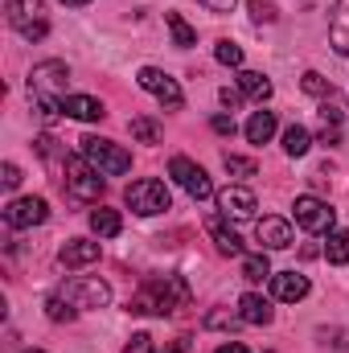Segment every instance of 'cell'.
Instances as JSON below:
<instances>
[{"instance_id":"1","label":"cell","mask_w":349,"mask_h":353,"mask_svg":"<svg viewBox=\"0 0 349 353\" xmlns=\"http://www.w3.org/2000/svg\"><path fill=\"white\" fill-rule=\"evenodd\" d=\"M193 292L181 275H161V279H148L132 300H128V312H140V316H173L181 308H189Z\"/></svg>"},{"instance_id":"2","label":"cell","mask_w":349,"mask_h":353,"mask_svg":"<svg viewBox=\"0 0 349 353\" xmlns=\"http://www.w3.org/2000/svg\"><path fill=\"white\" fill-rule=\"evenodd\" d=\"M66 83H70L66 62H41V66H33V74H29V94H33V103L41 107V115H46V119L62 115Z\"/></svg>"},{"instance_id":"3","label":"cell","mask_w":349,"mask_h":353,"mask_svg":"<svg viewBox=\"0 0 349 353\" xmlns=\"http://www.w3.org/2000/svg\"><path fill=\"white\" fill-rule=\"evenodd\" d=\"M79 144H83V157H87V161L103 176H119V173H128V169H132V152H128L123 144H115V140H103V136H83Z\"/></svg>"},{"instance_id":"4","label":"cell","mask_w":349,"mask_h":353,"mask_svg":"<svg viewBox=\"0 0 349 353\" xmlns=\"http://www.w3.org/2000/svg\"><path fill=\"white\" fill-rule=\"evenodd\" d=\"M123 197H128V205H132L140 218H157V214H165V210L173 205L169 185H165V181H157V176H140V181H132Z\"/></svg>"},{"instance_id":"5","label":"cell","mask_w":349,"mask_h":353,"mask_svg":"<svg viewBox=\"0 0 349 353\" xmlns=\"http://www.w3.org/2000/svg\"><path fill=\"white\" fill-rule=\"evenodd\" d=\"M58 296L70 300L74 308H103V304H111V283L99 275H74L58 288Z\"/></svg>"},{"instance_id":"6","label":"cell","mask_w":349,"mask_h":353,"mask_svg":"<svg viewBox=\"0 0 349 353\" xmlns=\"http://www.w3.org/2000/svg\"><path fill=\"white\" fill-rule=\"evenodd\" d=\"M4 17L12 29H21V37L37 41L46 37V0H4Z\"/></svg>"},{"instance_id":"7","label":"cell","mask_w":349,"mask_h":353,"mask_svg":"<svg viewBox=\"0 0 349 353\" xmlns=\"http://www.w3.org/2000/svg\"><path fill=\"white\" fill-rule=\"evenodd\" d=\"M66 193L79 201H94L103 193V173L90 165L87 157H70L66 161Z\"/></svg>"},{"instance_id":"8","label":"cell","mask_w":349,"mask_h":353,"mask_svg":"<svg viewBox=\"0 0 349 353\" xmlns=\"http://www.w3.org/2000/svg\"><path fill=\"white\" fill-rule=\"evenodd\" d=\"M169 176H173L193 201H210V197H214V181H210V173H206L201 165H193L189 157H173V161H169Z\"/></svg>"},{"instance_id":"9","label":"cell","mask_w":349,"mask_h":353,"mask_svg":"<svg viewBox=\"0 0 349 353\" xmlns=\"http://www.w3.org/2000/svg\"><path fill=\"white\" fill-rule=\"evenodd\" d=\"M296 226L300 230H308V234H325V230H333V205L329 201H321V197H296Z\"/></svg>"},{"instance_id":"10","label":"cell","mask_w":349,"mask_h":353,"mask_svg":"<svg viewBox=\"0 0 349 353\" xmlns=\"http://www.w3.org/2000/svg\"><path fill=\"white\" fill-rule=\"evenodd\" d=\"M46 218H50V205H46V197H17V201H8V205H4V222H8L12 230L41 226Z\"/></svg>"},{"instance_id":"11","label":"cell","mask_w":349,"mask_h":353,"mask_svg":"<svg viewBox=\"0 0 349 353\" xmlns=\"http://www.w3.org/2000/svg\"><path fill=\"white\" fill-rule=\"evenodd\" d=\"M136 83L148 90V94H157L169 111H177V107L185 103V94H181V87H177V79H169V74H165V70H157V66H144V70L136 74Z\"/></svg>"},{"instance_id":"12","label":"cell","mask_w":349,"mask_h":353,"mask_svg":"<svg viewBox=\"0 0 349 353\" xmlns=\"http://www.w3.org/2000/svg\"><path fill=\"white\" fill-rule=\"evenodd\" d=\"M255 193L247 189V185H226L222 193H218V210H222V218H235V222H247V218H255Z\"/></svg>"},{"instance_id":"13","label":"cell","mask_w":349,"mask_h":353,"mask_svg":"<svg viewBox=\"0 0 349 353\" xmlns=\"http://www.w3.org/2000/svg\"><path fill=\"white\" fill-rule=\"evenodd\" d=\"M255 239H259V251H288L292 226L283 218H263V222H255Z\"/></svg>"},{"instance_id":"14","label":"cell","mask_w":349,"mask_h":353,"mask_svg":"<svg viewBox=\"0 0 349 353\" xmlns=\"http://www.w3.org/2000/svg\"><path fill=\"white\" fill-rule=\"evenodd\" d=\"M271 296L283 300V304L304 300L308 296V275H300V271H275L271 275Z\"/></svg>"},{"instance_id":"15","label":"cell","mask_w":349,"mask_h":353,"mask_svg":"<svg viewBox=\"0 0 349 353\" xmlns=\"http://www.w3.org/2000/svg\"><path fill=\"white\" fill-rule=\"evenodd\" d=\"M329 46L349 58V0H333V21H329Z\"/></svg>"},{"instance_id":"16","label":"cell","mask_w":349,"mask_h":353,"mask_svg":"<svg viewBox=\"0 0 349 353\" xmlns=\"http://www.w3.org/2000/svg\"><path fill=\"white\" fill-rule=\"evenodd\" d=\"M62 115H70V119H83V123H94V119H103V115H107V107H103L99 99H90V94H66V103H62Z\"/></svg>"},{"instance_id":"17","label":"cell","mask_w":349,"mask_h":353,"mask_svg":"<svg viewBox=\"0 0 349 353\" xmlns=\"http://www.w3.org/2000/svg\"><path fill=\"white\" fill-rule=\"evenodd\" d=\"M99 259V243H90V239H70L62 251H58V263L62 267H87Z\"/></svg>"},{"instance_id":"18","label":"cell","mask_w":349,"mask_h":353,"mask_svg":"<svg viewBox=\"0 0 349 353\" xmlns=\"http://www.w3.org/2000/svg\"><path fill=\"white\" fill-rule=\"evenodd\" d=\"M206 234L214 239V247H218L222 255H243V239H239L222 218H210V222H206Z\"/></svg>"},{"instance_id":"19","label":"cell","mask_w":349,"mask_h":353,"mask_svg":"<svg viewBox=\"0 0 349 353\" xmlns=\"http://www.w3.org/2000/svg\"><path fill=\"white\" fill-rule=\"evenodd\" d=\"M239 316H243V325H271V304L263 300L259 292H247L239 300Z\"/></svg>"},{"instance_id":"20","label":"cell","mask_w":349,"mask_h":353,"mask_svg":"<svg viewBox=\"0 0 349 353\" xmlns=\"http://www.w3.org/2000/svg\"><path fill=\"white\" fill-rule=\"evenodd\" d=\"M90 230H94L99 239H115V234L123 230V218H119L115 210L99 205V210H90Z\"/></svg>"},{"instance_id":"21","label":"cell","mask_w":349,"mask_h":353,"mask_svg":"<svg viewBox=\"0 0 349 353\" xmlns=\"http://www.w3.org/2000/svg\"><path fill=\"white\" fill-rule=\"evenodd\" d=\"M239 90L247 94V99H255V103H263V99H271V79L267 74H259V70H243L239 74Z\"/></svg>"},{"instance_id":"22","label":"cell","mask_w":349,"mask_h":353,"mask_svg":"<svg viewBox=\"0 0 349 353\" xmlns=\"http://www.w3.org/2000/svg\"><path fill=\"white\" fill-rule=\"evenodd\" d=\"M271 136H275V111H255L247 119V140L251 144H267Z\"/></svg>"},{"instance_id":"23","label":"cell","mask_w":349,"mask_h":353,"mask_svg":"<svg viewBox=\"0 0 349 353\" xmlns=\"http://www.w3.org/2000/svg\"><path fill=\"white\" fill-rule=\"evenodd\" d=\"M165 25H169V33H173V46H181V50L197 46V29H193L181 12H165Z\"/></svg>"},{"instance_id":"24","label":"cell","mask_w":349,"mask_h":353,"mask_svg":"<svg viewBox=\"0 0 349 353\" xmlns=\"http://www.w3.org/2000/svg\"><path fill=\"white\" fill-rule=\"evenodd\" d=\"M308 148H312V136H308V128H300V123L283 128V152H288V157H304Z\"/></svg>"},{"instance_id":"25","label":"cell","mask_w":349,"mask_h":353,"mask_svg":"<svg viewBox=\"0 0 349 353\" xmlns=\"http://www.w3.org/2000/svg\"><path fill=\"white\" fill-rule=\"evenodd\" d=\"M325 259L329 263H349V230H329V243H325Z\"/></svg>"},{"instance_id":"26","label":"cell","mask_w":349,"mask_h":353,"mask_svg":"<svg viewBox=\"0 0 349 353\" xmlns=\"http://www.w3.org/2000/svg\"><path fill=\"white\" fill-rule=\"evenodd\" d=\"M271 275H275V271H271V263H267L263 251L243 259V279H247V283H263V279H271Z\"/></svg>"},{"instance_id":"27","label":"cell","mask_w":349,"mask_h":353,"mask_svg":"<svg viewBox=\"0 0 349 353\" xmlns=\"http://www.w3.org/2000/svg\"><path fill=\"white\" fill-rule=\"evenodd\" d=\"M222 165H226V173L239 176V181H247V176L259 173V165H255L251 157H235V152H226V157H222Z\"/></svg>"},{"instance_id":"28","label":"cell","mask_w":349,"mask_h":353,"mask_svg":"<svg viewBox=\"0 0 349 353\" xmlns=\"http://www.w3.org/2000/svg\"><path fill=\"white\" fill-rule=\"evenodd\" d=\"M132 136H136L140 144H157V140H161V123L148 119V115H140V119H132Z\"/></svg>"},{"instance_id":"29","label":"cell","mask_w":349,"mask_h":353,"mask_svg":"<svg viewBox=\"0 0 349 353\" xmlns=\"http://www.w3.org/2000/svg\"><path fill=\"white\" fill-rule=\"evenodd\" d=\"M46 312H50V321H58V325H62V321H74V316H79V308H74L70 300H62L58 292H54V296L46 300Z\"/></svg>"},{"instance_id":"30","label":"cell","mask_w":349,"mask_h":353,"mask_svg":"<svg viewBox=\"0 0 349 353\" xmlns=\"http://www.w3.org/2000/svg\"><path fill=\"white\" fill-rule=\"evenodd\" d=\"M214 58H218L222 66L239 70V66H243V46H235V41H218V46H214Z\"/></svg>"},{"instance_id":"31","label":"cell","mask_w":349,"mask_h":353,"mask_svg":"<svg viewBox=\"0 0 349 353\" xmlns=\"http://www.w3.org/2000/svg\"><path fill=\"white\" fill-rule=\"evenodd\" d=\"M300 87L308 90L312 99H329V94H333V83H329L325 74H317V70H308V74L300 79Z\"/></svg>"},{"instance_id":"32","label":"cell","mask_w":349,"mask_h":353,"mask_svg":"<svg viewBox=\"0 0 349 353\" xmlns=\"http://www.w3.org/2000/svg\"><path fill=\"white\" fill-rule=\"evenodd\" d=\"M247 8H251V21H259V25L275 21V4L271 0H247Z\"/></svg>"},{"instance_id":"33","label":"cell","mask_w":349,"mask_h":353,"mask_svg":"<svg viewBox=\"0 0 349 353\" xmlns=\"http://www.w3.org/2000/svg\"><path fill=\"white\" fill-rule=\"evenodd\" d=\"M123 353H157V341H152L148 333H136V337L123 345Z\"/></svg>"},{"instance_id":"34","label":"cell","mask_w":349,"mask_h":353,"mask_svg":"<svg viewBox=\"0 0 349 353\" xmlns=\"http://www.w3.org/2000/svg\"><path fill=\"white\" fill-rule=\"evenodd\" d=\"M243 316H230V312H210L206 316V329H235Z\"/></svg>"},{"instance_id":"35","label":"cell","mask_w":349,"mask_h":353,"mask_svg":"<svg viewBox=\"0 0 349 353\" xmlns=\"http://www.w3.org/2000/svg\"><path fill=\"white\" fill-rule=\"evenodd\" d=\"M210 128H214L218 136H235V115H214Z\"/></svg>"},{"instance_id":"36","label":"cell","mask_w":349,"mask_h":353,"mask_svg":"<svg viewBox=\"0 0 349 353\" xmlns=\"http://www.w3.org/2000/svg\"><path fill=\"white\" fill-rule=\"evenodd\" d=\"M0 181H4V189H17V185H21V169H17V165H4V169H0Z\"/></svg>"},{"instance_id":"37","label":"cell","mask_w":349,"mask_h":353,"mask_svg":"<svg viewBox=\"0 0 349 353\" xmlns=\"http://www.w3.org/2000/svg\"><path fill=\"white\" fill-rule=\"evenodd\" d=\"M218 99H222V103H226V107L235 111V107H239V103H243L247 94H243V90H230V87H222V94H218Z\"/></svg>"},{"instance_id":"38","label":"cell","mask_w":349,"mask_h":353,"mask_svg":"<svg viewBox=\"0 0 349 353\" xmlns=\"http://www.w3.org/2000/svg\"><path fill=\"white\" fill-rule=\"evenodd\" d=\"M201 4H206L210 12H230V8H235L239 0H201Z\"/></svg>"},{"instance_id":"39","label":"cell","mask_w":349,"mask_h":353,"mask_svg":"<svg viewBox=\"0 0 349 353\" xmlns=\"http://www.w3.org/2000/svg\"><path fill=\"white\" fill-rule=\"evenodd\" d=\"M214 353H251L247 345H239V341H226V345H218Z\"/></svg>"},{"instance_id":"40","label":"cell","mask_w":349,"mask_h":353,"mask_svg":"<svg viewBox=\"0 0 349 353\" xmlns=\"http://www.w3.org/2000/svg\"><path fill=\"white\" fill-rule=\"evenodd\" d=\"M165 353H189V341H185V337H177V341H173Z\"/></svg>"},{"instance_id":"41","label":"cell","mask_w":349,"mask_h":353,"mask_svg":"<svg viewBox=\"0 0 349 353\" xmlns=\"http://www.w3.org/2000/svg\"><path fill=\"white\" fill-rule=\"evenodd\" d=\"M62 4H70V8H83V4H90V0H62Z\"/></svg>"},{"instance_id":"42","label":"cell","mask_w":349,"mask_h":353,"mask_svg":"<svg viewBox=\"0 0 349 353\" xmlns=\"http://www.w3.org/2000/svg\"><path fill=\"white\" fill-rule=\"evenodd\" d=\"M25 353H46V350H25Z\"/></svg>"}]
</instances>
